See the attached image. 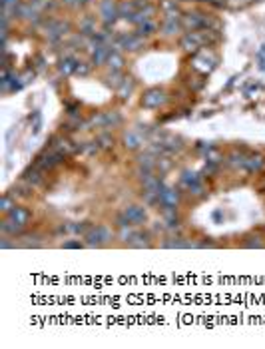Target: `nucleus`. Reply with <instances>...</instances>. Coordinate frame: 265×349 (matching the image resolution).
Returning <instances> with one entry per match:
<instances>
[{
	"instance_id": "nucleus-26",
	"label": "nucleus",
	"mask_w": 265,
	"mask_h": 349,
	"mask_svg": "<svg viewBox=\"0 0 265 349\" xmlns=\"http://www.w3.org/2000/svg\"><path fill=\"white\" fill-rule=\"evenodd\" d=\"M106 82H108L110 86H114V88H120V84L124 82V78L120 76V70H110V74L106 76Z\"/></svg>"
},
{
	"instance_id": "nucleus-33",
	"label": "nucleus",
	"mask_w": 265,
	"mask_h": 349,
	"mask_svg": "<svg viewBox=\"0 0 265 349\" xmlns=\"http://www.w3.org/2000/svg\"><path fill=\"white\" fill-rule=\"evenodd\" d=\"M64 247H66V249H78V247H82V243H80V241H66Z\"/></svg>"
},
{
	"instance_id": "nucleus-14",
	"label": "nucleus",
	"mask_w": 265,
	"mask_h": 349,
	"mask_svg": "<svg viewBox=\"0 0 265 349\" xmlns=\"http://www.w3.org/2000/svg\"><path fill=\"white\" fill-rule=\"evenodd\" d=\"M136 10L138 8H136V4L132 2V0H124V2L118 4V14H120V18H124V20H130Z\"/></svg>"
},
{
	"instance_id": "nucleus-6",
	"label": "nucleus",
	"mask_w": 265,
	"mask_h": 349,
	"mask_svg": "<svg viewBox=\"0 0 265 349\" xmlns=\"http://www.w3.org/2000/svg\"><path fill=\"white\" fill-rule=\"evenodd\" d=\"M182 24H183V28H187L189 32H194V30H200V28L207 26V18L204 14H200V12H191V14L182 16Z\"/></svg>"
},
{
	"instance_id": "nucleus-3",
	"label": "nucleus",
	"mask_w": 265,
	"mask_h": 349,
	"mask_svg": "<svg viewBox=\"0 0 265 349\" xmlns=\"http://www.w3.org/2000/svg\"><path fill=\"white\" fill-rule=\"evenodd\" d=\"M205 34L194 30V32H187L183 38H182V48L185 50V52H198V50L205 44Z\"/></svg>"
},
{
	"instance_id": "nucleus-25",
	"label": "nucleus",
	"mask_w": 265,
	"mask_h": 349,
	"mask_svg": "<svg viewBox=\"0 0 265 349\" xmlns=\"http://www.w3.org/2000/svg\"><path fill=\"white\" fill-rule=\"evenodd\" d=\"M20 230H22V226H20V223H16L14 219H10V218L2 221V232L4 234H18Z\"/></svg>"
},
{
	"instance_id": "nucleus-10",
	"label": "nucleus",
	"mask_w": 265,
	"mask_h": 349,
	"mask_svg": "<svg viewBox=\"0 0 265 349\" xmlns=\"http://www.w3.org/2000/svg\"><path fill=\"white\" fill-rule=\"evenodd\" d=\"M66 30H68V24H66V22H58V20H52V22L46 26V34H48V38H50V40L62 38V36L66 34Z\"/></svg>"
},
{
	"instance_id": "nucleus-15",
	"label": "nucleus",
	"mask_w": 265,
	"mask_h": 349,
	"mask_svg": "<svg viewBox=\"0 0 265 349\" xmlns=\"http://www.w3.org/2000/svg\"><path fill=\"white\" fill-rule=\"evenodd\" d=\"M156 30H158V24H156L154 20H146V22H142L140 26H138L136 34L142 36V38H146V36H152Z\"/></svg>"
},
{
	"instance_id": "nucleus-19",
	"label": "nucleus",
	"mask_w": 265,
	"mask_h": 349,
	"mask_svg": "<svg viewBox=\"0 0 265 349\" xmlns=\"http://www.w3.org/2000/svg\"><path fill=\"white\" fill-rule=\"evenodd\" d=\"M132 90H134V80L132 78H124V82L120 84V88H118V96L122 100H126V98H130Z\"/></svg>"
},
{
	"instance_id": "nucleus-27",
	"label": "nucleus",
	"mask_w": 265,
	"mask_h": 349,
	"mask_svg": "<svg viewBox=\"0 0 265 349\" xmlns=\"http://www.w3.org/2000/svg\"><path fill=\"white\" fill-rule=\"evenodd\" d=\"M130 245L134 247H143V245H148V236H143V234H134L130 240H128Z\"/></svg>"
},
{
	"instance_id": "nucleus-18",
	"label": "nucleus",
	"mask_w": 265,
	"mask_h": 349,
	"mask_svg": "<svg viewBox=\"0 0 265 349\" xmlns=\"http://www.w3.org/2000/svg\"><path fill=\"white\" fill-rule=\"evenodd\" d=\"M76 66H78V60L76 58H64L60 62V72L64 74V76H70V74L76 72Z\"/></svg>"
},
{
	"instance_id": "nucleus-13",
	"label": "nucleus",
	"mask_w": 265,
	"mask_h": 349,
	"mask_svg": "<svg viewBox=\"0 0 265 349\" xmlns=\"http://www.w3.org/2000/svg\"><path fill=\"white\" fill-rule=\"evenodd\" d=\"M24 182L26 184H30L32 188H38V186H42V182H44V176H42V172H40V168H32V170H26L24 172Z\"/></svg>"
},
{
	"instance_id": "nucleus-8",
	"label": "nucleus",
	"mask_w": 265,
	"mask_h": 349,
	"mask_svg": "<svg viewBox=\"0 0 265 349\" xmlns=\"http://www.w3.org/2000/svg\"><path fill=\"white\" fill-rule=\"evenodd\" d=\"M100 16L102 20L106 22V28H110V24H114L120 14H118V6L112 2V0H102V4H100Z\"/></svg>"
},
{
	"instance_id": "nucleus-20",
	"label": "nucleus",
	"mask_w": 265,
	"mask_h": 349,
	"mask_svg": "<svg viewBox=\"0 0 265 349\" xmlns=\"http://www.w3.org/2000/svg\"><path fill=\"white\" fill-rule=\"evenodd\" d=\"M202 180L198 178V174L196 172H183V176H182V184L189 190V188H194V186H198Z\"/></svg>"
},
{
	"instance_id": "nucleus-7",
	"label": "nucleus",
	"mask_w": 265,
	"mask_h": 349,
	"mask_svg": "<svg viewBox=\"0 0 265 349\" xmlns=\"http://www.w3.org/2000/svg\"><path fill=\"white\" fill-rule=\"evenodd\" d=\"M116 46L124 48V50H130V52H136V50H140L143 46V40L138 34H122L116 40Z\"/></svg>"
},
{
	"instance_id": "nucleus-24",
	"label": "nucleus",
	"mask_w": 265,
	"mask_h": 349,
	"mask_svg": "<svg viewBox=\"0 0 265 349\" xmlns=\"http://www.w3.org/2000/svg\"><path fill=\"white\" fill-rule=\"evenodd\" d=\"M261 166H263V158L261 156H249V158H245V164H244V168L249 170V172H255Z\"/></svg>"
},
{
	"instance_id": "nucleus-22",
	"label": "nucleus",
	"mask_w": 265,
	"mask_h": 349,
	"mask_svg": "<svg viewBox=\"0 0 265 349\" xmlns=\"http://www.w3.org/2000/svg\"><path fill=\"white\" fill-rule=\"evenodd\" d=\"M124 142H126V148H130V150H138V148L142 146V138H140V134H136V132H128V134L124 136Z\"/></svg>"
},
{
	"instance_id": "nucleus-16",
	"label": "nucleus",
	"mask_w": 265,
	"mask_h": 349,
	"mask_svg": "<svg viewBox=\"0 0 265 349\" xmlns=\"http://www.w3.org/2000/svg\"><path fill=\"white\" fill-rule=\"evenodd\" d=\"M106 64L110 66V70H122V66H124V56L118 54L116 50H110V56H108V62H106Z\"/></svg>"
},
{
	"instance_id": "nucleus-28",
	"label": "nucleus",
	"mask_w": 265,
	"mask_h": 349,
	"mask_svg": "<svg viewBox=\"0 0 265 349\" xmlns=\"http://www.w3.org/2000/svg\"><path fill=\"white\" fill-rule=\"evenodd\" d=\"M80 32L82 34H94L96 32V26H94V22L90 18H86L82 24H80Z\"/></svg>"
},
{
	"instance_id": "nucleus-21",
	"label": "nucleus",
	"mask_w": 265,
	"mask_h": 349,
	"mask_svg": "<svg viewBox=\"0 0 265 349\" xmlns=\"http://www.w3.org/2000/svg\"><path fill=\"white\" fill-rule=\"evenodd\" d=\"M163 32L167 34V36H174V34H178V30H180V20H172V18H165L163 20Z\"/></svg>"
},
{
	"instance_id": "nucleus-29",
	"label": "nucleus",
	"mask_w": 265,
	"mask_h": 349,
	"mask_svg": "<svg viewBox=\"0 0 265 349\" xmlns=\"http://www.w3.org/2000/svg\"><path fill=\"white\" fill-rule=\"evenodd\" d=\"M12 208H14L12 197H10V196H4V197H2V212H6V214H8Z\"/></svg>"
},
{
	"instance_id": "nucleus-34",
	"label": "nucleus",
	"mask_w": 265,
	"mask_h": 349,
	"mask_svg": "<svg viewBox=\"0 0 265 349\" xmlns=\"http://www.w3.org/2000/svg\"><path fill=\"white\" fill-rule=\"evenodd\" d=\"M78 2H80V4H84V2H88V0H78Z\"/></svg>"
},
{
	"instance_id": "nucleus-2",
	"label": "nucleus",
	"mask_w": 265,
	"mask_h": 349,
	"mask_svg": "<svg viewBox=\"0 0 265 349\" xmlns=\"http://www.w3.org/2000/svg\"><path fill=\"white\" fill-rule=\"evenodd\" d=\"M110 240H112V232H110L106 226L90 228L88 234H86V241H88V245H102V243H108Z\"/></svg>"
},
{
	"instance_id": "nucleus-12",
	"label": "nucleus",
	"mask_w": 265,
	"mask_h": 349,
	"mask_svg": "<svg viewBox=\"0 0 265 349\" xmlns=\"http://www.w3.org/2000/svg\"><path fill=\"white\" fill-rule=\"evenodd\" d=\"M8 218L14 219L16 223H20V226H26L28 219H30V212L26 208H20V206H14L10 212H8Z\"/></svg>"
},
{
	"instance_id": "nucleus-32",
	"label": "nucleus",
	"mask_w": 265,
	"mask_h": 349,
	"mask_svg": "<svg viewBox=\"0 0 265 349\" xmlns=\"http://www.w3.org/2000/svg\"><path fill=\"white\" fill-rule=\"evenodd\" d=\"M68 230L70 232H76V234H82L86 230V223H80V226H78V223H76V226H68Z\"/></svg>"
},
{
	"instance_id": "nucleus-30",
	"label": "nucleus",
	"mask_w": 265,
	"mask_h": 349,
	"mask_svg": "<svg viewBox=\"0 0 265 349\" xmlns=\"http://www.w3.org/2000/svg\"><path fill=\"white\" fill-rule=\"evenodd\" d=\"M98 144H100L102 148H110V146L114 144V140H112L110 136H106V134H104V136H100V138H98Z\"/></svg>"
},
{
	"instance_id": "nucleus-23",
	"label": "nucleus",
	"mask_w": 265,
	"mask_h": 349,
	"mask_svg": "<svg viewBox=\"0 0 265 349\" xmlns=\"http://www.w3.org/2000/svg\"><path fill=\"white\" fill-rule=\"evenodd\" d=\"M138 166L148 168V170H154V166H158V158H154L152 154H142V156L138 158Z\"/></svg>"
},
{
	"instance_id": "nucleus-17",
	"label": "nucleus",
	"mask_w": 265,
	"mask_h": 349,
	"mask_svg": "<svg viewBox=\"0 0 265 349\" xmlns=\"http://www.w3.org/2000/svg\"><path fill=\"white\" fill-rule=\"evenodd\" d=\"M122 124V116L118 112H104V128H116Z\"/></svg>"
},
{
	"instance_id": "nucleus-4",
	"label": "nucleus",
	"mask_w": 265,
	"mask_h": 349,
	"mask_svg": "<svg viewBox=\"0 0 265 349\" xmlns=\"http://www.w3.org/2000/svg\"><path fill=\"white\" fill-rule=\"evenodd\" d=\"M163 102H165V94L160 88H150L142 98V106L143 108H160Z\"/></svg>"
},
{
	"instance_id": "nucleus-31",
	"label": "nucleus",
	"mask_w": 265,
	"mask_h": 349,
	"mask_svg": "<svg viewBox=\"0 0 265 349\" xmlns=\"http://www.w3.org/2000/svg\"><path fill=\"white\" fill-rule=\"evenodd\" d=\"M88 72H90V66H86V64H80V62H78V66H76V74H80V76H86Z\"/></svg>"
},
{
	"instance_id": "nucleus-11",
	"label": "nucleus",
	"mask_w": 265,
	"mask_h": 349,
	"mask_svg": "<svg viewBox=\"0 0 265 349\" xmlns=\"http://www.w3.org/2000/svg\"><path fill=\"white\" fill-rule=\"evenodd\" d=\"M108 56H110V48L106 44H100V46H96L92 50V64L96 66H102L108 62Z\"/></svg>"
},
{
	"instance_id": "nucleus-1",
	"label": "nucleus",
	"mask_w": 265,
	"mask_h": 349,
	"mask_svg": "<svg viewBox=\"0 0 265 349\" xmlns=\"http://www.w3.org/2000/svg\"><path fill=\"white\" fill-rule=\"evenodd\" d=\"M62 158H64V154L58 152V150H52V152H48L46 150V152H42L40 156H36L34 166L40 168V170H52L54 166H58L62 162Z\"/></svg>"
},
{
	"instance_id": "nucleus-9",
	"label": "nucleus",
	"mask_w": 265,
	"mask_h": 349,
	"mask_svg": "<svg viewBox=\"0 0 265 349\" xmlns=\"http://www.w3.org/2000/svg\"><path fill=\"white\" fill-rule=\"evenodd\" d=\"M124 216L128 218V221L132 223V226H142V223L148 219V214L142 206H128L124 210Z\"/></svg>"
},
{
	"instance_id": "nucleus-5",
	"label": "nucleus",
	"mask_w": 265,
	"mask_h": 349,
	"mask_svg": "<svg viewBox=\"0 0 265 349\" xmlns=\"http://www.w3.org/2000/svg\"><path fill=\"white\" fill-rule=\"evenodd\" d=\"M160 204H162L165 210H176V206L180 204V194H178V190L167 188V186H162V190H160Z\"/></svg>"
}]
</instances>
